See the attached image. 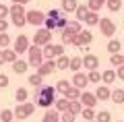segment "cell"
I'll return each mask as SVG.
<instances>
[{
  "label": "cell",
  "instance_id": "db71d44e",
  "mask_svg": "<svg viewBox=\"0 0 124 122\" xmlns=\"http://www.w3.org/2000/svg\"><path fill=\"white\" fill-rule=\"evenodd\" d=\"M116 122H124V120H116Z\"/></svg>",
  "mask_w": 124,
  "mask_h": 122
},
{
  "label": "cell",
  "instance_id": "f1b7e54d",
  "mask_svg": "<svg viewBox=\"0 0 124 122\" xmlns=\"http://www.w3.org/2000/svg\"><path fill=\"white\" fill-rule=\"evenodd\" d=\"M108 0H89L87 2V6H89V10L91 13H97V10H101V6L106 4Z\"/></svg>",
  "mask_w": 124,
  "mask_h": 122
},
{
  "label": "cell",
  "instance_id": "4316f807",
  "mask_svg": "<svg viewBox=\"0 0 124 122\" xmlns=\"http://www.w3.org/2000/svg\"><path fill=\"white\" fill-rule=\"evenodd\" d=\"M27 81H29L31 87H41V85H44V77H41V74H37V73L29 74V77H27Z\"/></svg>",
  "mask_w": 124,
  "mask_h": 122
},
{
  "label": "cell",
  "instance_id": "d6a6232c",
  "mask_svg": "<svg viewBox=\"0 0 124 122\" xmlns=\"http://www.w3.org/2000/svg\"><path fill=\"white\" fill-rule=\"evenodd\" d=\"M2 54H4V64H6V62H10V64H13V62L19 58V56H17V52H15V50H8V48L2 50Z\"/></svg>",
  "mask_w": 124,
  "mask_h": 122
},
{
  "label": "cell",
  "instance_id": "ab89813d",
  "mask_svg": "<svg viewBox=\"0 0 124 122\" xmlns=\"http://www.w3.org/2000/svg\"><path fill=\"white\" fill-rule=\"evenodd\" d=\"M106 6L112 10V13H118V10L122 8V0H108V2H106Z\"/></svg>",
  "mask_w": 124,
  "mask_h": 122
},
{
  "label": "cell",
  "instance_id": "7402d4cb",
  "mask_svg": "<svg viewBox=\"0 0 124 122\" xmlns=\"http://www.w3.org/2000/svg\"><path fill=\"white\" fill-rule=\"evenodd\" d=\"M68 68H70L72 73H81V68H83V58H81V56H72Z\"/></svg>",
  "mask_w": 124,
  "mask_h": 122
},
{
  "label": "cell",
  "instance_id": "1f68e13d",
  "mask_svg": "<svg viewBox=\"0 0 124 122\" xmlns=\"http://www.w3.org/2000/svg\"><path fill=\"white\" fill-rule=\"evenodd\" d=\"M99 23V15L97 13H89L87 17H85V25L87 27H93V25H97Z\"/></svg>",
  "mask_w": 124,
  "mask_h": 122
},
{
  "label": "cell",
  "instance_id": "2e32d148",
  "mask_svg": "<svg viewBox=\"0 0 124 122\" xmlns=\"http://www.w3.org/2000/svg\"><path fill=\"white\" fill-rule=\"evenodd\" d=\"M27 68H29V64H27V60H21V58H17V60L13 62V73L17 74H25Z\"/></svg>",
  "mask_w": 124,
  "mask_h": 122
},
{
  "label": "cell",
  "instance_id": "c3c4849f",
  "mask_svg": "<svg viewBox=\"0 0 124 122\" xmlns=\"http://www.w3.org/2000/svg\"><path fill=\"white\" fill-rule=\"evenodd\" d=\"M44 27H46V29H50V31H54V29H56V21H54V19H48V17H46Z\"/></svg>",
  "mask_w": 124,
  "mask_h": 122
},
{
  "label": "cell",
  "instance_id": "ffe728a7",
  "mask_svg": "<svg viewBox=\"0 0 124 122\" xmlns=\"http://www.w3.org/2000/svg\"><path fill=\"white\" fill-rule=\"evenodd\" d=\"M64 31H68V33H72V35H79L81 31H83V27H81V23L75 19V21H68L66 23V29H64Z\"/></svg>",
  "mask_w": 124,
  "mask_h": 122
},
{
  "label": "cell",
  "instance_id": "d4e9b609",
  "mask_svg": "<svg viewBox=\"0 0 124 122\" xmlns=\"http://www.w3.org/2000/svg\"><path fill=\"white\" fill-rule=\"evenodd\" d=\"M106 48H108V52H110V54H120V50H122V44H120L118 39H114V37H112L110 41H108V46H106Z\"/></svg>",
  "mask_w": 124,
  "mask_h": 122
},
{
  "label": "cell",
  "instance_id": "11a10c76",
  "mask_svg": "<svg viewBox=\"0 0 124 122\" xmlns=\"http://www.w3.org/2000/svg\"><path fill=\"white\" fill-rule=\"evenodd\" d=\"M91 122H95V120H91Z\"/></svg>",
  "mask_w": 124,
  "mask_h": 122
},
{
  "label": "cell",
  "instance_id": "7dc6e473",
  "mask_svg": "<svg viewBox=\"0 0 124 122\" xmlns=\"http://www.w3.org/2000/svg\"><path fill=\"white\" fill-rule=\"evenodd\" d=\"M8 83H10L8 77H6L4 73H0V89H6V87H8Z\"/></svg>",
  "mask_w": 124,
  "mask_h": 122
},
{
  "label": "cell",
  "instance_id": "d590c367",
  "mask_svg": "<svg viewBox=\"0 0 124 122\" xmlns=\"http://www.w3.org/2000/svg\"><path fill=\"white\" fill-rule=\"evenodd\" d=\"M81 93H83L81 89H77V87H70V89H68V93H66L64 97H66L68 101H75V99H79V97H81Z\"/></svg>",
  "mask_w": 124,
  "mask_h": 122
},
{
  "label": "cell",
  "instance_id": "e0dca14e",
  "mask_svg": "<svg viewBox=\"0 0 124 122\" xmlns=\"http://www.w3.org/2000/svg\"><path fill=\"white\" fill-rule=\"evenodd\" d=\"M101 81H103V85H112L114 81H118V77H116V70H114V68L103 70V73H101Z\"/></svg>",
  "mask_w": 124,
  "mask_h": 122
},
{
  "label": "cell",
  "instance_id": "ee69618b",
  "mask_svg": "<svg viewBox=\"0 0 124 122\" xmlns=\"http://www.w3.org/2000/svg\"><path fill=\"white\" fill-rule=\"evenodd\" d=\"M75 120H77V116L70 114V112H62L60 114V122H75Z\"/></svg>",
  "mask_w": 124,
  "mask_h": 122
},
{
  "label": "cell",
  "instance_id": "b9f144b4",
  "mask_svg": "<svg viewBox=\"0 0 124 122\" xmlns=\"http://www.w3.org/2000/svg\"><path fill=\"white\" fill-rule=\"evenodd\" d=\"M10 46V35L8 33H0V50H6Z\"/></svg>",
  "mask_w": 124,
  "mask_h": 122
},
{
  "label": "cell",
  "instance_id": "681fc988",
  "mask_svg": "<svg viewBox=\"0 0 124 122\" xmlns=\"http://www.w3.org/2000/svg\"><path fill=\"white\" fill-rule=\"evenodd\" d=\"M6 29H8V21L6 19H0V33H6Z\"/></svg>",
  "mask_w": 124,
  "mask_h": 122
},
{
  "label": "cell",
  "instance_id": "d6986e66",
  "mask_svg": "<svg viewBox=\"0 0 124 122\" xmlns=\"http://www.w3.org/2000/svg\"><path fill=\"white\" fill-rule=\"evenodd\" d=\"M89 13H91V10H89V6H87V4H79V6H77V10H75L77 21H79V23H83V21H85V17H87Z\"/></svg>",
  "mask_w": 124,
  "mask_h": 122
},
{
  "label": "cell",
  "instance_id": "5bb4252c",
  "mask_svg": "<svg viewBox=\"0 0 124 122\" xmlns=\"http://www.w3.org/2000/svg\"><path fill=\"white\" fill-rule=\"evenodd\" d=\"M77 37H79V48H85V50H87L89 44L93 41V33H91L89 29H83L79 35H77Z\"/></svg>",
  "mask_w": 124,
  "mask_h": 122
},
{
  "label": "cell",
  "instance_id": "e575fe53",
  "mask_svg": "<svg viewBox=\"0 0 124 122\" xmlns=\"http://www.w3.org/2000/svg\"><path fill=\"white\" fill-rule=\"evenodd\" d=\"M110 64L116 66V68L122 66L124 64V56H122V54H110Z\"/></svg>",
  "mask_w": 124,
  "mask_h": 122
},
{
  "label": "cell",
  "instance_id": "3957f363",
  "mask_svg": "<svg viewBox=\"0 0 124 122\" xmlns=\"http://www.w3.org/2000/svg\"><path fill=\"white\" fill-rule=\"evenodd\" d=\"M48 44H52V31L46 29V27L37 29L35 35H33V46H37V48H46Z\"/></svg>",
  "mask_w": 124,
  "mask_h": 122
},
{
  "label": "cell",
  "instance_id": "f35d334b",
  "mask_svg": "<svg viewBox=\"0 0 124 122\" xmlns=\"http://www.w3.org/2000/svg\"><path fill=\"white\" fill-rule=\"evenodd\" d=\"M81 114H83L85 122H91V120H95V114H97V112H95L93 108H83V112H81Z\"/></svg>",
  "mask_w": 124,
  "mask_h": 122
},
{
  "label": "cell",
  "instance_id": "f5cc1de1",
  "mask_svg": "<svg viewBox=\"0 0 124 122\" xmlns=\"http://www.w3.org/2000/svg\"><path fill=\"white\" fill-rule=\"evenodd\" d=\"M4 64V54H2V50H0V66Z\"/></svg>",
  "mask_w": 124,
  "mask_h": 122
},
{
  "label": "cell",
  "instance_id": "ba28073f",
  "mask_svg": "<svg viewBox=\"0 0 124 122\" xmlns=\"http://www.w3.org/2000/svg\"><path fill=\"white\" fill-rule=\"evenodd\" d=\"M15 52H17V56H21V54H25L27 50H29V37H27L25 33H21L17 39H15Z\"/></svg>",
  "mask_w": 124,
  "mask_h": 122
},
{
  "label": "cell",
  "instance_id": "ac0fdd59",
  "mask_svg": "<svg viewBox=\"0 0 124 122\" xmlns=\"http://www.w3.org/2000/svg\"><path fill=\"white\" fill-rule=\"evenodd\" d=\"M77 6H79L77 0H62V2H60V10H62V13H75Z\"/></svg>",
  "mask_w": 124,
  "mask_h": 122
},
{
  "label": "cell",
  "instance_id": "60d3db41",
  "mask_svg": "<svg viewBox=\"0 0 124 122\" xmlns=\"http://www.w3.org/2000/svg\"><path fill=\"white\" fill-rule=\"evenodd\" d=\"M87 79H89V83H101V73L91 70V73H87Z\"/></svg>",
  "mask_w": 124,
  "mask_h": 122
},
{
  "label": "cell",
  "instance_id": "8992f818",
  "mask_svg": "<svg viewBox=\"0 0 124 122\" xmlns=\"http://www.w3.org/2000/svg\"><path fill=\"white\" fill-rule=\"evenodd\" d=\"M25 19H27V25L44 27V23H46V13H41V10H27Z\"/></svg>",
  "mask_w": 124,
  "mask_h": 122
},
{
  "label": "cell",
  "instance_id": "52a82bcc",
  "mask_svg": "<svg viewBox=\"0 0 124 122\" xmlns=\"http://www.w3.org/2000/svg\"><path fill=\"white\" fill-rule=\"evenodd\" d=\"M99 31H101V35H106V37H110L112 39V35L116 33V23L112 21L110 17H103V19H99Z\"/></svg>",
  "mask_w": 124,
  "mask_h": 122
},
{
  "label": "cell",
  "instance_id": "30bf717a",
  "mask_svg": "<svg viewBox=\"0 0 124 122\" xmlns=\"http://www.w3.org/2000/svg\"><path fill=\"white\" fill-rule=\"evenodd\" d=\"M54 70H56V60H44V62L35 68V73L41 74V77H48V74H52Z\"/></svg>",
  "mask_w": 124,
  "mask_h": 122
},
{
  "label": "cell",
  "instance_id": "83f0119b",
  "mask_svg": "<svg viewBox=\"0 0 124 122\" xmlns=\"http://www.w3.org/2000/svg\"><path fill=\"white\" fill-rule=\"evenodd\" d=\"M54 108H56V112H68V99L66 97H60V99L54 101Z\"/></svg>",
  "mask_w": 124,
  "mask_h": 122
},
{
  "label": "cell",
  "instance_id": "6da1fadb",
  "mask_svg": "<svg viewBox=\"0 0 124 122\" xmlns=\"http://www.w3.org/2000/svg\"><path fill=\"white\" fill-rule=\"evenodd\" d=\"M25 15H27V10L23 8L21 4H13V6H10V15H8V17H10V21H13L15 27H19V29H21V27L27 25Z\"/></svg>",
  "mask_w": 124,
  "mask_h": 122
},
{
  "label": "cell",
  "instance_id": "9a60e30c",
  "mask_svg": "<svg viewBox=\"0 0 124 122\" xmlns=\"http://www.w3.org/2000/svg\"><path fill=\"white\" fill-rule=\"evenodd\" d=\"M110 95H112V91H110V87H108V85H99L97 91H95L97 101H106V99H110Z\"/></svg>",
  "mask_w": 124,
  "mask_h": 122
},
{
  "label": "cell",
  "instance_id": "484cf974",
  "mask_svg": "<svg viewBox=\"0 0 124 122\" xmlns=\"http://www.w3.org/2000/svg\"><path fill=\"white\" fill-rule=\"evenodd\" d=\"M15 99H17V104H25L27 99H29V93H27L25 87H19L17 91H15Z\"/></svg>",
  "mask_w": 124,
  "mask_h": 122
},
{
  "label": "cell",
  "instance_id": "74e56055",
  "mask_svg": "<svg viewBox=\"0 0 124 122\" xmlns=\"http://www.w3.org/2000/svg\"><path fill=\"white\" fill-rule=\"evenodd\" d=\"M0 122H15L13 110H2V112H0Z\"/></svg>",
  "mask_w": 124,
  "mask_h": 122
},
{
  "label": "cell",
  "instance_id": "7c38bea8",
  "mask_svg": "<svg viewBox=\"0 0 124 122\" xmlns=\"http://www.w3.org/2000/svg\"><path fill=\"white\" fill-rule=\"evenodd\" d=\"M87 83H89V79H87V74H85V73H75V74H72V81H70L72 87L85 91V89H87Z\"/></svg>",
  "mask_w": 124,
  "mask_h": 122
},
{
  "label": "cell",
  "instance_id": "9f6ffc18",
  "mask_svg": "<svg viewBox=\"0 0 124 122\" xmlns=\"http://www.w3.org/2000/svg\"><path fill=\"white\" fill-rule=\"evenodd\" d=\"M15 122H19V120H15Z\"/></svg>",
  "mask_w": 124,
  "mask_h": 122
},
{
  "label": "cell",
  "instance_id": "8d00e7d4",
  "mask_svg": "<svg viewBox=\"0 0 124 122\" xmlns=\"http://www.w3.org/2000/svg\"><path fill=\"white\" fill-rule=\"evenodd\" d=\"M95 122H112V116L108 110H101V112L95 114Z\"/></svg>",
  "mask_w": 124,
  "mask_h": 122
},
{
  "label": "cell",
  "instance_id": "8fae6325",
  "mask_svg": "<svg viewBox=\"0 0 124 122\" xmlns=\"http://www.w3.org/2000/svg\"><path fill=\"white\" fill-rule=\"evenodd\" d=\"M79 101L83 104V108H93V110H95V104H97V97H95V93H91V91H87V89H85V91L81 93Z\"/></svg>",
  "mask_w": 124,
  "mask_h": 122
},
{
  "label": "cell",
  "instance_id": "bcb514c9",
  "mask_svg": "<svg viewBox=\"0 0 124 122\" xmlns=\"http://www.w3.org/2000/svg\"><path fill=\"white\" fill-rule=\"evenodd\" d=\"M10 15V6H6V4H0V19H6Z\"/></svg>",
  "mask_w": 124,
  "mask_h": 122
},
{
  "label": "cell",
  "instance_id": "836d02e7",
  "mask_svg": "<svg viewBox=\"0 0 124 122\" xmlns=\"http://www.w3.org/2000/svg\"><path fill=\"white\" fill-rule=\"evenodd\" d=\"M35 106H37V108L48 110V108H52V106H54V101L52 99H46V97H35Z\"/></svg>",
  "mask_w": 124,
  "mask_h": 122
},
{
  "label": "cell",
  "instance_id": "9c48e42d",
  "mask_svg": "<svg viewBox=\"0 0 124 122\" xmlns=\"http://www.w3.org/2000/svg\"><path fill=\"white\" fill-rule=\"evenodd\" d=\"M35 97H46V99L56 101V87H52V85H41V87H37Z\"/></svg>",
  "mask_w": 124,
  "mask_h": 122
},
{
  "label": "cell",
  "instance_id": "4fadbf2b",
  "mask_svg": "<svg viewBox=\"0 0 124 122\" xmlns=\"http://www.w3.org/2000/svg\"><path fill=\"white\" fill-rule=\"evenodd\" d=\"M83 66H85V70H97V66H99V58L95 56V54H85V58H83Z\"/></svg>",
  "mask_w": 124,
  "mask_h": 122
},
{
  "label": "cell",
  "instance_id": "cb8c5ba5",
  "mask_svg": "<svg viewBox=\"0 0 124 122\" xmlns=\"http://www.w3.org/2000/svg\"><path fill=\"white\" fill-rule=\"evenodd\" d=\"M68 64H70V58H68L66 54H62V56L56 58V68H58V70H66Z\"/></svg>",
  "mask_w": 124,
  "mask_h": 122
},
{
  "label": "cell",
  "instance_id": "4dcf8cb0",
  "mask_svg": "<svg viewBox=\"0 0 124 122\" xmlns=\"http://www.w3.org/2000/svg\"><path fill=\"white\" fill-rule=\"evenodd\" d=\"M41 122H60V112H46L44 118H41Z\"/></svg>",
  "mask_w": 124,
  "mask_h": 122
},
{
  "label": "cell",
  "instance_id": "816d5d0a",
  "mask_svg": "<svg viewBox=\"0 0 124 122\" xmlns=\"http://www.w3.org/2000/svg\"><path fill=\"white\" fill-rule=\"evenodd\" d=\"M10 2H13V4H21V6H25L29 0H10Z\"/></svg>",
  "mask_w": 124,
  "mask_h": 122
},
{
  "label": "cell",
  "instance_id": "44dd1931",
  "mask_svg": "<svg viewBox=\"0 0 124 122\" xmlns=\"http://www.w3.org/2000/svg\"><path fill=\"white\" fill-rule=\"evenodd\" d=\"M70 87H72V85L68 83L66 79H60V81L56 83V93H60V95H66V93H68V89H70Z\"/></svg>",
  "mask_w": 124,
  "mask_h": 122
},
{
  "label": "cell",
  "instance_id": "5b68a950",
  "mask_svg": "<svg viewBox=\"0 0 124 122\" xmlns=\"http://www.w3.org/2000/svg\"><path fill=\"white\" fill-rule=\"evenodd\" d=\"M44 52V60H56L58 56L64 54V46L62 44H48L46 48H41Z\"/></svg>",
  "mask_w": 124,
  "mask_h": 122
},
{
  "label": "cell",
  "instance_id": "277c9868",
  "mask_svg": "<svg viewBox=\"0 0 124 122\" xmlns=\"http://www.w3.org/2000/svg\"><path fill=\"white\" fill-rule=\"evenodd\" d=\"M27 64L33 66V68H37V66L44 62V52H41V48H37V46H29V50H27Z\"/></svg>",
  "mask_w": 124,
  "mask_h": 122
},
{
  "label": "cell",
  "instance_id": "603a6c76",
  "mask_svg": "<svg viewBox=\"0 0 124 122\" xmlns=\"http://www.w3.org/2000/svg\"><path fill=\"white\" fill-rule=\"evenodd\" d=\"M110 99L114 101L116 106H122V104H124V89H114L112 95H110Z\"/></svg>",
  "mask_w": 124,
  "mask_h": 122
},
{
  "label": "cell",
  "instance_id": "7a4b0ae2",
  "mask_svg": "<svg viewBox=\"0 0 124 122\" xmlns=\"http://www.w3.org/2000/svg\"><path fill=\"white\" fill-rule=\"evenodd\" d=\"M35 112V104L33 101H25V104H17V108L13 110V114H15V120H25V118H29L31 114Z\"/></svg>",
  "mask_w": 124,
  "mask_h": 122
},
{
  "label": "cell",
  "instance_id": "7bdbcfd3",
  "mask_svg": "<svg viewBox=\"0 0 124 122\" xmlns=\"http://www.w3.org/2000/svg\"><path fill=\"white\" fill-rule=\"evenodd\" d=\"M46 17H48V19H54V21H58V19L62 17V10H60V8H52V10H48V13H46Z\"/></svg>",
  "mask_w": 124,
  "mask_h": 122
},
{
  "label": "cell",
  "instance_id": "f546056e",
  "mask_svg": "<svg viewBox=\"0 0 124 122\" xmlns=\"http://www.w3.org/2000/svg\"><path fill=\"white\" fill-rule=\"evenodd\" d=\"M68 112H70V114H75V116H77V114H81V112H83V104H81L79 99L68 101Z\"/></svg>",
  "mask_w": 124,
  "mask_h": 122
},
{
  "label": "cell",
  "instance_id": "f6af8a7d",
  "mask_svg": "<svg viewBox=\"0 0 124 122\" xmlns=\"http://www.w3.org/2000/svg\"><path fill=\"white\" fill-rule=\"evenodd\" d=\"M66 23H68V19L64 17V15H62V17H60V19H58V21H56V29L64 31V29H66Z\"/></svg>",
  "mask_w": 124,
  "mask_h": 122
},
{
  "label": "cell",
  "instance_id": "f907efd6",
  "mask_svg": "<svg viewBox=\"0 0 124 122\" xmlns=\"http://www.w3.org/2000/svg\"><path fill=\"white\" fill-rule=\"evenodd\" d=\"M116 77H118V81H124V64L118 66V70H116Z\"/></svg>",
  "mask_w": 124,
  "mask_h": 122
}]
</instances>
